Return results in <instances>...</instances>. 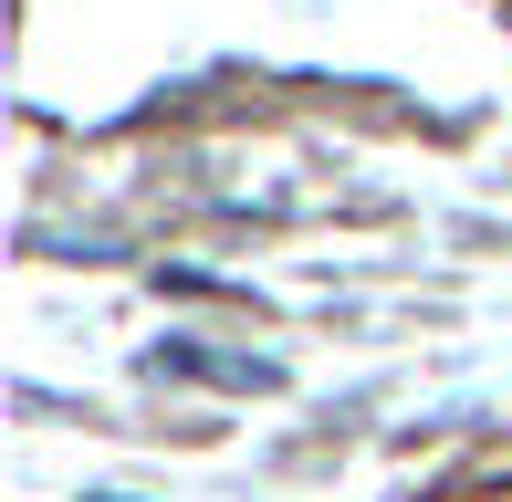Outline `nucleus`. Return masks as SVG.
I'll return each instance as SVG.
<instances>
[]
</instances>
